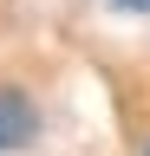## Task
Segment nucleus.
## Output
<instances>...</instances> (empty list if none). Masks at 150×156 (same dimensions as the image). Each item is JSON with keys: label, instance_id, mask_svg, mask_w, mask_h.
Returning a JSON list of instances; mask_svg holds the SVG:
<instances>
[{"label": "nucleus", "instance_id": "obj_2", "mask_svg": "<svg viewBox=\"0 0 150 156\" xmlns=\"http://www.w3.org/2000/svg\"><path fill=\"white\" fill-rule=\"evenodd\" d=\"M118 7H150V0H118Z\"/></svg>", "mask_w": 150, "mask_h": 156}, {"label": "nucleus", "instance_id": "obj_1", "mask_svg": "<svg viewBox=\"0 0 150 156\" xmlns=\"http://www.w3.org/2000/svg\"><path fill=\"white\" fill-rule=\"evenodd\" d=\"M39 136V111L26 104V91L0 85V150H26Z\"/></svg>", "mask_w": 150, "mask_h": 156}, {"label": "nucleus", "instance_id": "obj_3", "mask_svg": "<svg viewBox=\"0 0 150 156\" xmlns=\"http://www.w3.org/2000/svg\"><path fill=\"white\" fill-rule=\"evenodd\" d=\"M144 156H150V150H144Z\"/></svg>", "mask_w": 150, "mask_h": 156}]
</instances>
